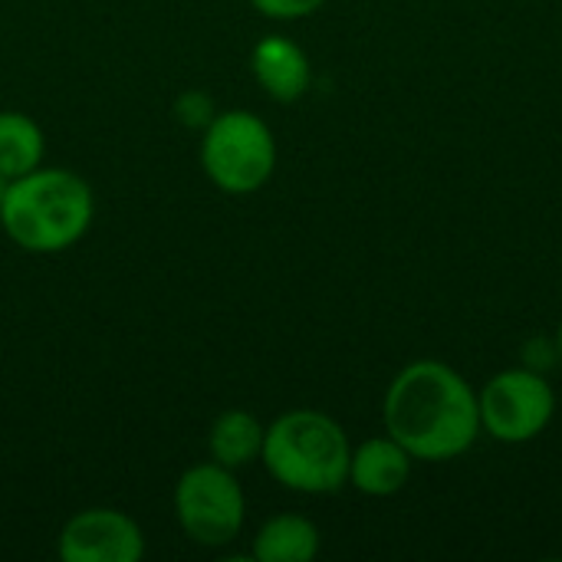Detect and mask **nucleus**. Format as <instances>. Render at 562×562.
Here are the masks:
<instances>
[{"label": "nucleus", "mask_w": 562, "mask_h": 562, "mask_svg": "<svg viewBox=\"0 0 562 562\" xmlns=\"http://www.w3.org/2000/svg\"><path fill=\"white\" fill-rule=\"evenodd\" d=\"M382 422L415 461H454L481 435L477 392L448 362L418 359L389 382Z\"/></svg>", "instance_id": "nucleus-1"}, {"label": "nucleus", "mask_w": 562, "mask_h": 562, "mask_svg": "<svg viewBox=\"0 0 562 562\" xmlns=\"http://www.w3.org/2000/svg\"><path fill=\"white\" fill-rule=\"evenodd\" d=\"M92 188L69 168H33L10 181L0 227L26 254H63L92 227Z\"/></svg>", "instance_id": "nucleus-2"}, {"label": "nucleus", "mask_w": 562, "mask_h": 562, "mask_svg": "<svg viewBox=\"0 0 562 562\" xmlns=\"http://www.w3.org/2000/svg\"><path fill=\"white\" fill-rule=\"evenodd\" d=\"M352 445L336 418L316 408H296L267 425L263 435V468L270 477L310 497L336 494L349 484Z\"/></svg>", "instance_id": "nucleus-3"}, {"label": "nucleus", "mask_w": 562, "mask_h": 562, "mask_svg": "<svg viewBox=\"0 0 562 562\" xmlns=\"http://www.w3.org/2000/svg\"><path fill=\"white\" fill-rule=\"evenodd\" d=\"M201 168L224 194H254L273 178L277 138L250 109L217 112L201 132Z\"/></svg>", "instance_id": "nucleus-4"}, {"label": "nucleus", "mask_w": 562, "mask_h": 562, "mask_svg": "<svg viewBox=\"0 0 562 562\" xmlns=\"http://www.w3.org/2000/svg\"><path fill=\"white\" fill-rule=\"evenodd\" d=\"M175 517L198 547L234 543L247 520V501L234 471L217 461L188 468L175 484Z\"/></svg>", "instance_id": "nucleus-5"}, {"label": "nucleus", "mask_w": 562, "mask_h": 562, "mask_svg": "<svg viewBox=\"0 0 562 562\" xmlns=\"http://www.w3.org/2000/svg\"><path fill=\"white\" fill-rule=\"evenodd\" d=\"M481 431L504 445H527L547 431L557 392L537 369H504L477 392Z\"/></svg>", "instance_id": "nucleus-6"}, {"label": "nucleus", "mask_w": 562, "mask_h": 562, "mask_svg": "<svg viewBox=\"0 0 562 562\" xmlns=\"http://www.w3.org/2000/svg\"><path fill=\"white\" fill-rule=\"evenodd\" d=\"M59 557L63 562H138L145 557V537L128 514L92 507L66 520Z\"/></svg>", "instance_id": "nucleus-7"}, {"label": "nucleus", "mask_w": 562, "mask_h": 562, "mask_svg": "<svg viewBox=\"0 0 562 562\" xmlns=\"http://www.w3.org/2000/svg\"><path fill=\"white\" fill-rule=\"evenodd\" d=\"M254 79L277 102H300L313 86V66L300 43L290 36H263L250 53Z\"/></svg>", "instance_id": "nucleus-8"}, {"label": "nucleus", "mask_w": 562, "mask_h": 562, "mask_svg": "<svg viewBox=\"0 0 562 562\" xmlns=\"http://www.w3.org/2000/svg\"><path fill=\"white\" fill-rule=\"evenodd\" d=\"M412 454L392 438H369L352 448L349 458V484L366 497H392L412 477Z\"/></svg>", "instance_id": "nucleus-9"}, {"label": "nucleus", "mask_w": 562, "mask_h": 562, "mask_svg": "<svg viewBox=\"0 0 562 562\" xmlns=\"http://www.w3.org/2000/svg\"><path fill=\"white\" fill-rule=\"evenodd\" d=\"M319 553V530L303 514H277L270 517L250 547V560L257 562H310Z\"/></svg>", "instance_id": "nucleus-10"}, {"label": "nucleus", "mask_w": 562, "mask_h": 562, "mask_svg": "<svg viewBox=\"0 0 562 562\" xmlns=\"http://www.w3.org/2000/svg\"><path fill=\"white\" fill-rule=\"evenodd\" d=\"M263 435H267V428L260 425L257 415H250L244 408H231V412L217 415V422L211 425V435H207L211 461H217L231 471L250 468L263 454Z\"/></svg>", "instance_id": "nucleus-11"}, {"label": "nucleus", "mask_w": 562, "mask_h": 562, "mask_svg": "<svg viewBox=\"0 0 562 562\" xmlns=\"http://www.w3.org/2000/svg\"><path fill=\"white\" fill-rule=\"evenodd\" d=\"M43 155H46V142L40 125L23 112L13 109L0 112V175L7 181H16L33 168H40Z\"/></svg>", "instance_id": "nucleus-12"}, {"label": "nucleus", "mask_w": 562, "mask_h": 562, "mask_svg": "<svg viewBox=\"0 0 562 562\" xmlns=\"http://www.w3.org/2000/svg\"><path fill=\"white\" fill-rule=\"evenodd\" d=\"M175 115H178V122H184V125H191V128H207V122L217 115L214 112V102L204 95V92H198V89H191V92H184V95H178V102H175Z\"/></svg>", "instance_id": "nucleus-13"}, {"label": "nucleus", "mask_w": 562, "mask_h": 562, "mask_svg": "<svg viewBox=\"0 0 562 562\" xmlns=\"http://www.w3.org/2000/svg\"><path fill=\"white\" fill-rule=\"evenodd\" d=\"M270 20H303L316 13L326 0H250Z\"/></svg>", "instance_id": "nucleus-14"}, {"label": "nucleus", "mask_w": 562, "mask_h": 562, "mask_svg": "<svg viewBox=\"0 0 562 562\" xmlns=\"http://www.w3.org/2000/svg\"><path fill=\"white\" fill-rule=\"evenodd\" d=\"M7 188H10V181L0 175V207H3V198H7Z\"/></svg>", "instance_id": "nucleus-15"}, {"label": "nucleus", "mask_w": 562, "mask_h": 562, "mask_svg": "<svg viewBox=\"0 0 562 562\" xmlns=\"http://www.w3.org/2000/svg\"><path fill=\"white\" fill-rule=\"evenodd\" d=\"M557 349H560V356H562V323H560V339H557Z\"/></svg>", "instance_id": "nucleus-16"}]
</instances>
